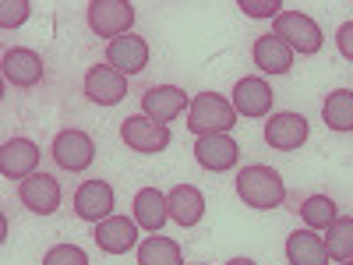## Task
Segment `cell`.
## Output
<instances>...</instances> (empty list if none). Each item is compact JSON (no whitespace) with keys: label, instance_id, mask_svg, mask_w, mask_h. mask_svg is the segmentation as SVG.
<instances>
[{"label":"cell","instance_id":"9","mask_svg":"<svg viewBox=\"0 0 353 265\" xmlns=\"http://www.w3.org/2000/svg\"><path fill=\"white\" fill-rule=\"evenodd\" d=\"M106 64H110L113 71H121L124 78L141 75L145 68H149V43H145L141 36H134V32L117 36V39L106 46Z\"/></svg>","mask_w":353,"mask_h":265},{"label":"cell","instance_id":"21","mask_svg":"<svg viewBox=\"0 0 353 265\" xmlns=\"http://www.w3.org/2000/svg\"><path fill=\"white\" fill-rule=\"evenodd\" d=\"M286 258L290 265H329V251L325 241L318 237L314 230H293L286 237Z\"/></svg>","mask_w":353,"mask_h":265},{"label":"cell","instance_id":"12","mask_svg":"<svg viewBox=\"0 0 353 265\" xmlns=\"http://www.w3.org/2000/svg\"><path fill=\"white\" fill-rule=\"evenodd\" d=\"M85 96L99 106H117L128 96V78L121 71H113L110 64H96L85 71Z\"/></svg>","mask_w":353,"mask_h":265},{"label":"cell","instance_id":"16","mask_svg":"<svg viewBox=\"0 0 353 265\" xmlns=\"http://www.w3.org/2000/svg\"><path fill=\"white\" fill-rule=\"evenodd\" d=\"M4 78L14 85V88H32V85H39L43 81V75H46V68H43V57L36 53V50H25V46H14V50H8L4 53Z\"/></svg>","mask_w":353,"mask_h":265},{"label":"cell","instance_id":"4","mask_svg":"<svg viewBox=\"0 0 353 265\" xmlns=\"http://www.w3.org/2000/svg\"><path fill=\"white\" fill-rule=\"evenodd\" d=\"M272 36H279L293 53H318L321 50V28H318V21L314 18H307L304 11H283L279 18H276V28H272Z\"/></svg>","mask_w":353,"mask_h":265},{"label":"cell","instance_id":"18","mask_svg":"<svg viewBox=\"0 0 353 265\" xmlns=\"http://www.w3.org/2000/svg\"><path fill=\"white\" fill-rule=\"evenodd\" d=\"M251 57H254V68L261 75H286L293 68V50L279 39V36H258L254 46H251Z\"/></svg>","mask_w":353,"mask_h":265},{"label":"cell","instance_id":"23","mask_svg":"<svg viewBox=\"0 0 353 265\" xmlns=\"http://www.w3.org/2000/svg\"><path fill=\"white\" fill-rule=\"evenodd\" d=\"M138 265H184V255H181V244L170 241V237H145L138 244Z\"/></svg>","mask_w":353,"mask_h":265},{"label":"cell","instance_id":"17","mask_svg":"<svg viewBox=\"0 0 353 265\" xmlns=\"http://www.w3.org/2000/svg\"><path fill=\"white\" fill-rule=\"evenodd\" d=\"M96 244L106 255H124L131 248H138V223L128 216H110L103 223H96Z\"/></svg>","mask_w":353,"mask_h":265},{"label":"cell","instance_id":"8","mask_svg":"<svg viewBox=\"0 0 353 265\" xmlns=\"http://www.w3.org/2000/svg\"><path fill=\"white\" fill-rule=\"evenodd\" d=\"M184 110H191V99H188L184 88H176V85H152V88H145V96H141V113L156 124L176 121Z\"/></svg>","mask_w":353,"mask_h":265},{"label":"cell","instance_id":"27","mask_svg":"<svg viewBox=\"0 0 353 265\" xmlns=\"http://www.w3.org/2000/svg\"><path fill=\"white\" fill-rule=\"evenodd\" d=\"M28 11H32L28 0H4V4H0V25L14 28V25H21L28 18Z\"/></svg>","mask_w":353,"mask_h":265},{"label":"cell","instance_id":"7","mask_svg":"<svg viewBox=\"0 0 353 265\" xmlns=\"http://www.w3.org/2000/svg\"><path fill=\"white\" fill-rule=\"evenodd\" d=\"M53 159H57V166L68 170V173H81V170L92 166V159H96V141L88 138L85 131L68 128V131H61L53 138Z\"/></svg>","mask_w":353,"mask_h":265},{"label":"cell","instance_id":"28","mask_svg":"<svg viewBox=\"0 0 353 265\" xmlns=\"http://www.w3.org/2000/svg\"><path fill=\"white\" fill-rule=\"evenodd\" d=\"M237 8H241L244 14H251V18H279V14H283L279 0H241Z\"/></svg>","mask_w":353,"mask_h":265},{"label":"cell","instance_id":"5","mask_svg":"<svg viewBox=\"0 0 353 265\" xmlns=\"http://www.w3.org/2000/svg\"><path fill=\"white\" fill-rule=\"evenodd\" d=\"M121 138L131 153H141V156H156L170 145V128L166 124H156L149 121L145 113H134L121 124Z\"/></svg>","mask_w":353,"mask_h":265},{"label":"cell","instance_id":"30","mask_svg":"<svg viewBox=\"0 0 353 265\" xmlns=\"http://www.w3.org/2000/svg\"><path fill=\"white\" fill-rule=\"evenodd\" d=\"M226 265H258V262H251V258H233V262H226Z\"/></svg>","mask_w":353,"mask_h":265},{"label":"cell","instance_id":"15","mask_svg":"<svg viewBox=\"0 0 353 265\" xmlns=\"http://www.w3.org/2000/svg\"><path fill=\"white\" fill-rule=\"evenodd\" d=\"M272 99H276V92L269 88V81L258 78V75L241 78L237 85H233V110H237L241 117H269Z\"/></svg>","mask_w":353,"mask_h":265},{"label":"cell","instance_id":"11","mask_svg":"<svg viewBox=\"0 0 353 265\" xmlns=\"http://www.w3.org/2000/svg\"><path fill=\"white\" fill-rule=\"evenodd\" d=\"M113 205H117V195L106 181H85L78 191H74V213L78 219L85 223H103L113 216Z\"/></svg>","mask_w":353,"mask_h":265},{"label":"cell","instance_id":"2","mask_svg":"<svg viewBox=\"0 0 353 265\" xmlns=\"http://www.w3.org/2000/svg\"><path fill=\"white\" fill-rule=\"evenodd\" d=\"M237 128V110L230 99H223L219 92H201L191 99L188 110V131L205 138V135H230Z\"/></svg>","mask_w":353,"mask_h":265},{"label":"cell","instance_id":"10","mask_svg":"<svg viewBox=\"0 0 353 265\" xmlns=\"http://www.w3.org/2000/svg\"><path fill=\"white\" fill-rule=\"evenodd\" d=\"M39 145L28 138H8L0 145V173L8 181H25V177L39 173Z\"/></svg>","mask_w":353,"mask_h":265},{"label":"cell","instance_id":"14","mask_svg":"<svg viewBox=\"0 0 353 265\" xmlns=\"http://www.w3.org/2000/svg\"><path fill=\"white\" fill-rule=\"evenodd\" d=\"M194 159L205 166V170H212V173H226L237 166L241 159V145L233 141L230 135H205L194 141Z\"/></svg>","mask_w":353,"mask_h":265},{"label":"cell","instance_id":"29","mask_svg":"<svg viewBox=\"0 0 353 265\" xmlns=\"http://www.w3.org/2000/svg\"><path fill=\"white\" fill-rule=\"evenodd\" d=\"M336 43H339V53L346 57V61H353V21L339 25V32H336Z\"/></svg>","mask_w":353,"mask_h":265},{"label":"cell","instance_id":"13","mask_svg":"<svg viewBox=\"0 0 353 265\" xmlns=\"http://www.w3.org/2000/svg\"><path fill=\"white\" fill-rule=\"evenodd\" d=\"M265 141L276 153H297L301 145L307 141V121L301 113H276L265 124Z\"/></svg>","mask_w":353,"mask_h":265},{"label":"cell","instance_id":"24","mask_svg":"<svg viewBox=\"0 0 353 265\" xmlns=\"http://www.w3.org/2000/svg\"><path fill=\"white\" fill-rule=\"evenodd\" d=\"M325 251H329V258H339V262L353 258V216H339L325 230Z\"/></svg>","mask_w":353,"mask_h":265},{"label":"cell","instance_id":"25","mask_svg":"<svg viewBox=\"0 0 353 265\" xmlns=\"http://www.w3.org/2000/svg\"><path fill=\"white\" fill-rule=\"evenodd\" d=\"M301 216H304L307 230H329V226L339 219L336 202H332L329 195H311V198L301 205Z\"/></svg>","mask_w":353,"mask_h":265},{"label":"cell","instance_id":"22","mask_svg":"<svg viewBox=\"0 0 353 265\" xmlns=\"http://www.w3.org/2000/svg\"><path fill=\"white\" fill-rule=\"evenodd\" d=\"M321 121L329 131H353V88H336L321 103Z\"/></svg>","mask_w":353,"mask_h":265},{"label":"cell","instance_id":"19","mask_svg":"<svg viewBox=\"0 0 353 265\" xmlns=\"http://www.w3.org/2000/svg\"><path fill=\"white\" fill-rule=\"evenodd\" d=\"M166 205H170V219L176 226H198L205 216V195L194 184H176L166 195Z\"/></svg>","mask_w":353,"mask_h":265},{"label":"cell","instance_id":"1","mask_svg":"<svg viewBox=\"0 0 353 265\" xmlns=\"http://www.w3.org/2000/svg\"><path fill=\"white\" fill-rule=\"evenodd\" d=\"M237 195H241L244 205H251V209L272 213L286 202V184H283V177L276 170L254 163V166H244L237 173Z\"/></svg>","mask_w":353,"mask_h":265},{"label":"cell","instance_id":"20","mask_svg":"<svg viewBox=\"0 0 353 265\" xmlns=\"http://www.w3.org/2000/svg\"><path fill=\"white\" fill-rule=\"evenodd\" d=\"M170 219V205H166V195L159 188H141L134 195V223L149 233H159Z\"/></svg>","mask_w":353,"mask_h":265},{"label":"cell","instance_id":"3","mask_svg":"<svg viewBox=\"0 0 353 265\" xmlns=\"http://www.w3.org/2000/svg\"><path fill=\"white\" fill-rule=\"evenodd\" d=\"M134 25V4L128 0H92L88 4V28L99 36V39H117V36H128Z\"/></svg>","mask_w":353,"mask_h":265},{"label":"cell","instance_id":"26","mask_svg":"<svg viewBox=\"0 0 353 265\" xmlns=\"http://www.w3.org/2000/svg\"><path fill=\"white\" fill-rule=\"evenodd\" d=\"M43 265H88V255L78 244H53L43 255Z\"/></svg>","mask_w":353,"mask_h":265},{"label":"cell","instance_id":"31","mask_svg":"<svg viewBox=\"0 0 353 265\" xmlns=\"http://www.w3.org/2000/svg\"><path fill=\"white\" fill-rule=\"evenodd\" d=\"M339 265H353V258H350V262H339Z\"/></svg>","mask_w":353,"mask_h":265},{"label":"cell","instance_id":"6","mask_svg":"<svg viewBox=\"0 0 353 265\" xmlns=\"http://www.w3.org/2000/svg\"><path fill=\"white\" fill-rule=\"evenodd\" d=\"M18 198H21V205L28 213L53 216L57 209H61V202H64V191H61V184H57V177L32 173V177H25V181L18 184Z\"/></svg>","mask_w":353,"mask_h":265}]
</instances>
